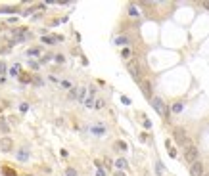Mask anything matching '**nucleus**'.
Returning a JSON list of instances; mask_svg holds the SVG:
<instances>
[{"instance_id":"f257e3e1","label":"nucleus","mask_w":209,"mask_h":176,"mask_svg":"<svg viewBox=\"0 0 209 176\" xmlns=\"http://www.w3.org/2000/svg\"><path fill=\"white\" fill-rule=\"evenodd\" d=\"M127 69H129V73L133 75V79L136 82L144 81V79H142V69H140V61L138 59H129L127 61Z\"/></svg>"},{"instance_id":"f03ea898","label":"nucleus","mask_w":209,"mask_h":176,"mask_svg":"<svg viewBox=\"0 0 209 176\" xmlns=\"http://www.w3.org/2000/svg\"><path fill=\"white\" fill-rule=\"evenodd\" d=\"M152 105H153V109H155V111H157L163 119H167V117H169V109H167V105H165V101L161 100V98L153 96V98H152Z\"/></svg>"},{"instance_id":"7ed1b4c3","label":"nucleus","mask_w":209,"mask_h":176,"mask_svg":"<svg viewBox=\"0 0 209 176\" xmlns=\"http://www.w3.org/2000/svg\"><path fill=\"white\" fill-rule=\"evenodd\" d=\"M198 153H200V151H198L196 145H192V144H186V145H184V159H186L190 165L198 161Z\"/></svg>"},{"instance_id":"20e7f679","label":"nucleus","mask_w":209,"mask_h":176,"mask_svg":"<svg viewBox=\"0 0 209 176\" xmlns=\"http://www.w3.org/2000/svg\"><path fill=\"white\" fill-rule=\"evenodd\" d=\"M173 136H175V140H177L180 145H186V144H188V138H186V130H184V128H180V126H177V128L173 130Z\"/></svg>"},{"instance_id":"39448f33","label":"nucleus","mask_w":209,"mask_h":176,"mask_svg":"<svg viewBox=\"0 0 209 176\" xmlns=\"http://www.w3.org/2000/svg\"><path fill=\"white\" fill-rule=\"evenodd\" d=\"M203 174H205V165L202 161H196L190 165V176H203Z\"/></svg>"},{"instance_id":"423d86ee","label":"nucleus","mask_w":209,"mask_h":176,"mask_svg":"<svg viewBox=\"0 0 209 176\" xmlns=\"http://www.w3.org/2000/svg\"><path fill=\"white\" fill-rule=\"evenodd\" d=\"M0 149L4 151V153H10V151L13 149V140L8 138V136H6V138H2V140H0Z\"/></svg>"},{"instance_id":"0eeeda50","label":"nucleus","mask_w":209,"mask_h":176,"mask_svg":"<svg viewBox=\"0 0 209 176\" xmlns=\"http://www.w3.org/2000/svg\"><path fill=\"white\" fill-rule=\"evenodd\" d=\"M140 86H142V92H144V96H146L150 101H152V98H153V94H152V82L144 79V81L140 82Z\"/></svg>"},{"instance_id":"6e6552de","label":"nucleus","mask_w":209,"mask_h":176,"mask_svg":"<svg viewBox=\"0 0 209 176\" xmlns=\"http://www.w3.org/2000/svg\"><path fill=\"white\" fill-rule=\"evenodd\" d=\"M90 130H92L94 136H106V130H108V128L102 125V123H94V125L90 126Z\"/></svg>"},{"instance_id":"1a4fd4ad","label":"nucleus","mask_w":209,"mask_h":176,"mask_svg":"<svg viewBox=\"0 0 209 176\" xmlns=\"http://www.w3.org/2000/svg\"><path fill=\"white\" fill-rule=\"evenodd\" d=\"M64 37L62 35H48V37H42V44H56V42H62Z\"/></svg>"},{"instance_id":"9d476101","label":"nucleus","mask_w":209,"mask_h":176,"mask_svg":"<svg viewBox=\"0 0 209 176\" xmlns=\"http://www.w3.org/2000/svg\"><path fill=\"white\" fill-rule=\"evenodd\" d=\"M15 157H17V161H27V159H29V151H27L25 147H21V149H17Z\"/></svg>"},{"instance_id":"9b49d317","label":"nucleus","mask_w":209,"mask_h":176,"mask_svg":"<svg viewBox=\"0 0 209 176\" xmlns=\"http://www.w3.org/2000/svg\"><path fill=\"white\" fill-rule=\"evenodd\" d=\"M127 12H129V17H134V19L140 17V13H138V10H136V6H134V4H129V6H127Z\"/></svg>"},{"instance_id":"f8f14e48","label":"nucleus","mask_w":209,"mask_h":176,"mask_svg":"<svg viewBox=\"0 0 209 176\" xmlns=\"http://www.w3.org/2000/svg\"><path fill=\"white\" fill-rule=\"evenodd\" d=\"M182 109H184V101H182V100L175 101V103H173V105H171V111H173V113H180Z\"/></svg>"},{"instance_id":"ddd939ff","label":"nucleus","mask_w":209,"mask_h":176,"mask_svg":"<svg viewBox=\"0 0 209 176\" xmlns=\"http://www.w3.org/2000/svg\"><path fill=\"white\" fill-rule=\"evenodd\" d=\"M115 167H117V169L119 170H125V169H129V163H127V159H117V161H115Z\"/></svg>"},{"instance_id":"4468645a","label":"nucleus","mask_w":209,"mask_h":176,"mask_svg":"<svg viewBox=\"0 0 209 176\" xmlns=\"http://www.w3.org/2000/svg\"><path fill=\"white\" fill-rule=\"evenodd\" d=\"M113 147H115V149H119L121 153H123V151H127V149H129V145L125 144V142H121V140H117V142H115V144H113Z\"/></svg>"},{"instance_id":"2eb2a0df","label":"nucleus","mask_w":209,"mask_h":176,"mask_svg":"<svg viewBox=\"0 0 209 176\" xmlns=\"http://www.w3.org/2000/svg\"><path fill=\"white\" fill-rule=\"evenodd\" d=\"M2 174H4V176H17V172L12 170L8 165H2Z\"/></svg>"},{"instance_id":"dca6fc26","label":"nucleus","mask_w":209,"mask_h":176,"mask_svg":"<svg viewBox=\"0 0 209 176\" xmlns=\"http://www.w3.org/2000/svg\"><path fill=\"white\" fill-rule=\"evenodd\" d=\"M115 44H119V46H127V44H131V38H129V37H117V38H115Z\"/></svg>"},{"instance_id":"f3484780","label":"nucleus","mask_w":209,"mask_h":176,"mask_svg":"<svg viewBox=\"0 0 209 176\" xmlns=\"http://www.w3.org/2000/svg\"><path fill=\"white\" fill-rule=\"evenodd\" d=\"M33 79H35V77L29 75V73H21V75H19V81L25 82V84H27V82H33Z\"/></svg>"},{"instance_id":"a211bd4d","label":"nucleus","mask_w":209,"mask_h":176,"mask_svg":"<svg viewBox=\"0 0 209 176\" xmlns=\"http://www.w3.org/2000/svg\"><path fill=\"white\" fill-rule=\"evenodd\" d=\"M27 54H29V56H40V54H42V48H29V50H27Z\"/></svg>"},{"instance_id":"6ab92c4d","label":"nucleus","mask_w":209,"mask_h":176,"mask_svg":"<svg viewBox=\"0 0 209 176\" xmlns=\"http://www.w3.org/2000/svg\"><path fill=\"white\" fill-rule=\"evenodd\" d=\"M84 98H86V88H79V96H77V100L84 101Z\"/></svg>"},{"instance_id":"aec40b11","label":"nucleus","mask_w":209,"mask_h":176,"mask_svg":"<svg viewBox=\"0 0 209 176\" xmlns=\"http://www.w3.org/2000/svg\"><path fill=\"white\" fill-rule=\"evenodd\" d=\"M121 56L125 57V59H129V57L133 56V52H131V48H123V50H121Z\"/></svg>"},{"instance_id":"412c9836","label":"nucleus","mask_w":209,"mask_h":176,"mask_svg":"<svg viewBox=\"0 0 209 176\" xmlns=\"http://www.w3.org/2000/svg\"><path fill=\"white\" fill-rule=\"evenodd\" d=\"M104 105H106V101H104V100H96L94 101V109H104Z\"/></svg>"},{"instance_id":"4be33fe9","label":"nucleus","mask_w":209,"mask_h":176,"mask_svg":"<svg viewBox=\"0 0 209 176\" xmlns=\"http://www.w3.org/2000/svg\"><path fill=\"white\" fill-rule=\"evenodd\" d=\"M10 75H13V77H17V75H21V73H19V65H13L12 69H10Z\"/></svg>"},{"instance_id":"5701e85b","label":"nucleus","mask_w":209,"mask_h":176,"mask_svg":"<svg viewBox=\"0 0 209 176\" xmlns=\"http://www.w3.org/2000/svg\"><path fill=\"white\" fill-rule=\"evenodd\" d=\"M84 105L92 109V107H94V100H92V98H86V100H84Z\"/></svg>"},{"instance_id":"b1692460","label":"nucleus","mask_w":209,"mask_h":176,"mask_svg":"<svg viewBox=\"0 0 209 176\" xmlns=\"http://www.w3.org/2000/svg\"><path fill=\"white\" fill-rule=\"evenodd\" d=\"M0 130H4V132H8L10 128H8V125L4 123V119H0Z\"/></svg>"},{"instance_id":"393cba45","label":"nucleus","mask_w":209,"mask_h":176,"mask_svg":"<svg viewBox=\"0 0 209 176\" xmlns=\"http://www.w3.org/2000/svg\"><path fill=\"white\" fill-rule=\"evenodd\" d=\"M155 170H157V174H161V172H163V165L159 163V161L155 163Z\"/></svg>"},{"instance_id":"a878e982","label":"nucleus","mask_w":209,"mask_h":176,"mask_svg":"<svg viewBox=\"0 0 209 176\" xmlns=\"http://www.w3.org/2000/svg\"><path fill=\"white\" fill-rule=\"evenodd\" d=\"M60 84H62V86H64V88H69V90H71V88H73V86H71V82H69V81H62V82H60Z\"/></svg>"},{"instance_id":"bb28decb","label":"nucleus","mask_w":209,"mask_h":176,"mask_svg":"<svg viewBox=\"0 0 209 176\" xmlns=\"http://www.w3.org/2000/svg\"><path fill=\"white\" fill-rule=\"evenodd\" d=\"M4 73H6V63L0 61V75H4Z\"/></svg>"},{"instance_id":"cd10ccee","label":"nucleus","mask_w":209,"mask_h":176,"mask_svg":"<svg viewBox=\"0 0 209 176\" xmlns=\"http://www.w3.org/2000/svg\"><path fill=\"white\" fill-rule=\"evenodd\" d=\"M50 59H52V56H42L40 57V63H48Z\"/></svg>"},{"instance_id":"c85d7f7f","label":"nucleus","mask_w":209,"mask_h":176,"mask_svg":"<svg viewBox=\"0 0 209 176\" xmlns=\"http://www.w3.org/2000/svg\"><path fill=\"white\" fill-rule=\"evenodd\" d=\"M65 174H67V176H77V172H75V169H67V170H65Z\"/></svg>"},{"instance_id":"c756f323","label":"nucleus","mask_w":209,"mask_h":176,"mask_svg":"<svg viewBox=\"0 0 209 176\" xmlns=\"http://www.w3.org/2000/svg\"><path fill=\"white\" fill-rule=\"evenodd\" d=\"M96 176H106V172H104V169H102V167H98V170H96Z\"/></svg>"},{"instance_id":"7c9ffc66","label":"nucleus","mask_w":209,"mask_h":176,"mask_svg":"<svg viewBox=\"0 0 209 176\" xmlns=\"http://www.w3.org/2000/svg\"><path fill=\"white\" fill-rule=\"evenodd\" d=\"M33 82H35V84H37V86H40V84H42V81H40V79H38V77H35V79H33Z\"/></svg>"},{"instance_id":"2f4dec72","label":"nucleus","mask_w":209,"mask_h":176,"mask_svg":"<svg viewBox=\"0 0 209 176\" xmlns=\"http://www.w3.org/2000/svg\"><path fill=\"white\" fill-rule=\"evenodd\" d=\"M29 65H31L33 69H38V63H37V61H33V59H31V61H29Z\"/></svg>"},{"instance_id":"473e14b6","label":"nucleus","mask_w":209,"mask_h":176,"mask_svg":"<svg viewBox=\"0 0 209 176\" xmlns=\"http://www.w3.org/2000/svg\"><path fill=\"white\" fill-rule=\"evenodd\" d=\"M56 61H58V63H64L65 57H64V56H56Z\"/></svg>"},{"instance_id":"72a5a7b5","label":"nucleus","mask_w":209,"mask_h":176,"mask_svg":"<svg viewBox=\"0 0 209 176\" xmlns=\"http://www.w3.org/2000/svg\"><path fill=\"white\" fill-rule=\"evenodd\" d=\"M29 109V103H21V111H27Z\"/></svg>"},{"instance_id":"f704fd0d","label":"nucleus","mask_w":209,"mask_h":176,"mask_svg":"<svg viewBox=\"0 0 209 176\" xmlns=\"http://www.w3.org/2000/svg\"><path fill=\"white\" fill-rule=\"evenodd\" d=\"M144 126H146V128H150V126H152V123H150L148 119H144Z\"/></svg>"},{"instance_id":"c9c22d12","label":"nucleus","mask_w":209,"mask_h":176,"mask_svg":"<svg viewBox=\"0 0 209 176\" xmlns=\"http://www.w3.org/2000/svg\"><path fill=\"white\" fill-rule=\"evenodd\" d=\"M113 176H127L125 172H121V170H117V172H113Z\"/></svg>"},{"instance_id":"e433bc0d","label":"nucleus","mask_w":209,"mask_h":176,"mask_svg":"<svg viewBox=\"0 0 209 176\" xmlns=\"http://www.w3.org/2000/svg\"><path fill=\"white\" fill-rule=\"evenodd\" d=\"M202 6H203V8H205V10H209V2H203Z\"/></svg>"},{"instance_id":"4c0bfd02","label":"nucleus","mask_w":209,"mask_h":176,"mask_svg":"<svg viewBox=\"0 0 209 176\" xmlns=\"http://www.w3.org/2000/svg\"><path fill=\"white\" fill-rule=\"evenodd\" d=\"M25 176H31V174H25Z\"/></svg>"},{"instance_id":"58836bf2","label":"nucleus","mask_w":209,"mask_h":176,"mask_svg":"<svg viewBox=\"0 0 209 176\" xmlns=\"http://www.w3.org/2000/svg\"><path fill=\"white\" fill-rule=\"evenodd\" d=\"M203 176H207V174H203Z\"/></svg>"}]
</instances>
